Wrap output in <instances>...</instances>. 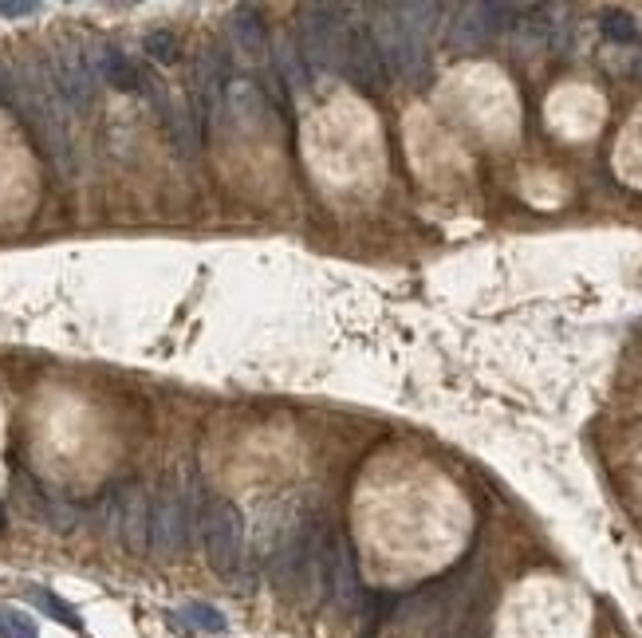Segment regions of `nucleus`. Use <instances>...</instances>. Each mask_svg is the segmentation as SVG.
<instances>
[{"instance_id": "obj_1", "label": "nucleus", "mask_w": 642, "mask_h": 638, "mask_svg": "<svg viewBox=\"0 0 642 638\" xmlns=\"http://www.w3.org/2000/svg\"><path fill=\"white\" fill-rule=\"evenodd\" d=\"M8 103L20 111L24 127L36 134V142L44 146V154L60 166L71 170V142H67V103L56 91V79L48 67H20L12 71V87H8Z\"/></svg>"}, {"instance_id": "obj_2", "label": "nucleus", "mask_w": 642, "mask_h": 638, "mask_svg": "<svg viewBox=\"0 0 642 638\" xmlns=\"http://www.w3.org/2000/svg\"><path fill=\"white\" fill-rule=\"evenodd\" d=\"M201 540L209 568L233 587H249V556H245V516L233 501H213L201 516Z\"/></svg>"}, {"instance_id": "obj_3", "label": "nucleus", "mask_w": 642, "mask_h": 638, "mask_svg": "<svg viewBox=\"0 0 642 638\" xmlns=\"http://www.w3.org/2000/svg\"><path fill=\"white\" fill-rule=\"evenodd\" d=\"M375 44L386 64V75L410 83V87H426L430 79V44L426 36H418L410 24H402V16L394 8H383V20H375Z\"/></svg>"}, {"instance_id": "obj_4", "label": "nucleus", "mask_w": 642, "mask_h": 638, "mask_svg": "<svg viewBox=\"0 0 642 638\" xmlns=\"http://www.w3.org/2000/svg\"><path fill=\"white\" fill-rule=\"evenodd\" d=\"M190 497L193 493L182 489V481L174 473L158 485V497L150 501V548L158 556H182L186 552L193 524Z\"/></svg>"}, {"instance_id": "obj_5", "label": "nucleus", "mask_w": 642, "mask_h": 638, "mask_svg": "<svg viewBox=\"0 0 642 638\" xmlns=\"http://www.w3.org/2000/svg\"><path fill=\"white\" fill-rule=\"evenodd\" d=\"M343 16H347L343 4H308V8L300 12L304 56L320 67V71H339L347 24H351V20H343Z\"/></svg>"}, {"instance_id": "obj_6", "label": "nucleus", "mask_w": 642, "mask_h": 638, "mask_svg": "<svg viewBox=\"0 0 642 638\" xmlns=\"http://www.w3.org/2000/svg\"><path fill=\"white\" fill-rule=\"evenodd\" d=\"M107 528L127 544L130 552H146L150 548V501L142 493V485H123V489H111L107 493Z\"/></svg>"}, {"instance_id": "obj_7", "label": "nucleus", "mask_w": 642, "mask_h": 638, "mask_svg": "<svg viewBox=\"0 0 642 638\" xmlns=\"http://www.w3.org/2000/svg\"><path fill=\"white\" fill-rule=\"evenodd\" d=\"M323 591L331 595V603L339 611H355L363 603L355 552H351V540L343 532H327V544H323Z\"/></svg>"}, {"instance_id": "obj_8", "label": "nucleus", "mask_w": 642, "mask_h": 638, "mask_svg": "<svg viewBox=\"0 0 642 638\" xmlns=\"http://www.w3.org/2000/svg\"><path fill=\"white\" fill-rule=\"evenodd\" d=\"M339 71L367 95H379L386 87V64L379 56V44H375V32L367 24H347V40H343V60H339Z\"/></svg>"}, {"instance_id": "obj_9", "label": "nucleus", "mask_w": 642, "mask_h": 638, "mask_svg": "<svg viewBox=\"0 0 642 638\" xmlns=\"http://www.w3.org/2000/svg\"><path fill=\"white\" fill-rule=\"evenodd\" d=\"M52 79H56V91L64 95L67 111H83L91 99H95V64L91 56L79 48V44H60L56 56H52Z\"/></svg>"}, {"instance_id": "obj_10", "label": "nucleus", "mask_w": 642, "mask_h": 638, "mask_svg": "<svg viewBox=\"0 0 642 638\" xmlns=\"http://www.w3.org/2000/svg\"><path fill=\"white\" fill-rule=\"evenodd\" d=\"M225 115H233L245 130H257L268 119V99L253 79H229L225 83Z\"/></svg>"}, {"instance_id": "obj_11", "label": "nucleus", "mask_w": 642, "mask_h": 638, "mask_svg": "<svg viewBox=\"0 0 642 638\" xmlns=\"http://www.w3.org/2000/svg\"><path fill=\"white\" fill-rule=\"evenodd\" d=\"M16 497L28 505V512L32 516H40L48 528H60V532H67V528H75V509L71 505H64V501H56L52 493H44L28 473H20L16 477Z\"/></svg>"}, {"instance_id": "obj_12", "label": "nucleus", "mask_w": 642, "mask_h": 638, "mask_svg": "<svg viewBox=\"0 0 642 638\" xmlns=\"http://www.w3.org/2000/svg\"><path fill=\"white\" fill-rule=\"evenodd\" d=\"M489 36H493V32H489V24H485L481 4H465V8L457 12V20H450V48H457V52H477Z\"/></svg>"}, {"instance_id": "obj_13", "label": "nucleus", "mask_w": 642, "mask_h": 638, "mask_svg": "<svg viewBox=\"0 0 642 638\" xmlns=\"http://www.w3.org/2000/svg\"><path fill=\"white\" fill-rule=\"evenodd\" d=\"M162 119H166V130H170V142L182 158H193L197 146H201V134H197V115H190L186 107H174V103H162Z\"/></svg>"}, {"instance_id": "obj_14", "label": "nucleus", "mask_w": 642, "mask_h": 638, "mask_svg": "<svg viewBox=\"0 0 642 638\" xmlns=\"http://www.w3.org/2000/svg\"><path fill=\"white\" fill-rule=\"evenodd\" d=\"M95 75H103L115 91H138L142 87V71L130 64L119 48H99V67Z\"/></svg>"}, {"instance_id": "obj_15", "label": "nucleus", "mask_w": 642, "mask_h": 638, "mask_svg": "<svg viewBox=\"0 0 642 638\" xmlns=\"http://www.w3.org/2000/svg\"><path fill=\"white\" fill-rule=\"evenodd\" d=\"M233 36H237V44H241V52H249V56H257L264 52V44H268V28H264V20L257 16V8H237L233 12Z\"/></svg>"}, {"instance_id": "obj_16", "label": "nucleus", "mask_w": 642, "mask_h": 638, "mask_svg": "<svg viewBox=\"0 0 642 638\" xmlns=\"http://www.w3.org/2000/svg\"><path fill=\"white\" fill-rule=\"evenodd\" d=\"M272 60H276L280 79H284L292 91H308V71H304V60H300V52H296V40H292V36H280V40H276Z\"/></svg>"}, {"instance_id": "obj_17", "label": "nucleus", "mask_w": 642, "mask_h": 638, "mask_svg": "<svg viewBox=\"0 0 642 638\" xmlns=\"http://www.w3.org/2000/svg\"><path fill=\"white\" fill-rule=\"evenodd\" d=\"M142 48H146V56H150L154 64H174V60H178V36H174L170 28H154V32H146Z\"/></svg>"}, {"instance_id": "obj_18", "label": "nucleus", "mask_w": 642, "mask_h": 638, "mask_svg": "<svg viewBox=\"0 0 642 638\" xmlns=\"http://www.w3.org/2000/svg\"><path fill=\"white\" fill-rule=\"evenodd\" d=\"M599 28H603V36L607 40H615V44H635V36H639V28H635V20L627 16V12H603V20H599Z\"/></svg>"}, {"instance_id": "obj_19", "label": "nucleus", "mask_w": 642, "mask_h": 638, "mask_svg": "<svg viewBox=\"0 0 642 638\" xmlns=\"http://www.w3.org/2000/svg\"><path fill=\"white\" fill-rule=\"evenodd\" d=\"M182 619L197 627V631H209V635H221L225 631V615L217 611V607H209V603H190L186 611H182Z\"/></svg>"}, {"instance_id": "obj_20", "label": "nucleus", "mask_w": 642, "mask_h": 638, "mask_svg": "<svg viewBox=\"0 0 642 638\" xmlns=\"http://www.w3.org/2000/svg\"><path fill=\"white\" fill-rule=\"evenodd\" d=\"M32 599H36V607H44L52 619H60V623H67V627H79V615L67 607L56 591H48V587H32Z\"/></svg>"}, {"instance_id": "obj_21", "label": "nucleus", "mask_w": 642, "mask_h": 638, "mask_svg": "<svg viewBox=\"0 0 642 638\" xmlns=\"http://www.w3.org/2000/svg\"><path fill=\"white\" fill-rule=\"evenodd\" d=\"M0 638H36V623L16 607H0Z\"/></svg>"}, {"instance_id": "obj_22", "label": "nucleus", "mask_w": 642, "mask_h": 638, "mask_svg": "<svg viewBox=\"0 0 642 638\" xmlns=\"http://www.w3.org/2000/svg\"><path fill=\"white\" fill-rule=\"evenodd\" d=\"M40 4L32 0H0V16H32Z\"/></svg>"}, {"instance_id": "obj_23", "label": "nucleus", "mask_w": 642, "mask_h": 638, "mask_svg": "<svg viewBox=\"0 0 642 638\" xmlns=\"http://www.w3.org/2000/svg\"><path fill=\"white\" fill-rule=\"evenodd\" d=\"M8 87H12V71L0 67V103H8Z\"/></svg>"}]
</instances>
